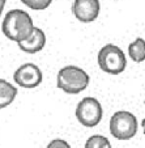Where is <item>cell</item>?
<instances>
[{"mask_svg": "<svg viewBox=\"0 0 145 148\" xmlns=\"http://www.w3.org/2000/svg\"><path fill=\"white\" fill-rule=\"evenodd\" d=\"M34 30L33 20L22 9H12L5 14L1 23V32L8 39L14 42L26 41Z\"/></svg>", "mask_w": 145, "mask_h": 148, "instance_id": "obj_1", "label": "cell"}, {"mask_svg": "<svg viewBox=\"0 0 145 148\" xmlns=\"http://www.w3.org/2000/svg\"><path fill=\"white\" fill-rule=\"evenodd\" d=\"M90 77L77 66H65L58 72L56 85L68 95H77L88 88Z\"/></svg>", "mask_w": 145, "mask_h": 148, "instance_id": "obj_2", "label": "cell"}, {"mask_svg": "<svg viewBox=\"0 0 145 148\" xmlns=\"http://www.w3.org/2000/svg\"><path fill=\"white\" fill-rule=\"evenodd\" d=\"M98 66L103 72L119 75L127 67L126 55L119 46L107 43L98 53Z\"/></svg>", "mask_w": 145, "mask_h": 148, "instance_id": "obj_3", "label": "cell"}, {"mask_svg": "<svg viewBox=\"0 0 145 148\" xmlns=\"http://www.w3.org/2000/svg\"><path fill=\"white\" fill-rule=\"evenodd\" d=\"M110 132L118 140H129L137 134V118L129 112H116L110 119Z\"/></svg>", "mask_w": 145, "mask_h": 148, "instance_id": "obj_4", "label": "cell"}, {"mask_svg": "<svg viewBox=\"0 0 145 148\" xmlns=\"http://www.w3.org/2000/svg\"><path fill=\"white\" fill-rule=\"evenodd\" d=\"M103 115L102 105L94 97H84L77 103L76 118L85 127H95Z\"/></svg>", "mask_w": 145, "mask_h": 148, "instance_id": "obj_5", "label": "cell"}, {"mask_svg": "<svg viewBox=\"0 0 145 148\" xmlns=\"http://www.w3.org/2000/svg\"><path fill=\"white\" fill-rule=\"evenodd\" d=\"M13 80L18 84L20 87L31 89L37 88L39 84L42 83L43 75L41 68L37 64L33 63H25V64L20 66L13 73Z\"/></svg>", "mask_w": 145, "mask_h": 148, "instance_id": "obj_6", "label": "cell"}, {"mask_svg": "<svg viewBox=\"0 0 145 148\" xmlns=\"http://www.w3.org/2000/svg\"><path fill=\"white\" fill-rule=\"evenodd\" d=\"M99 0H75L72 12L81 23H92L99 14Z\"/></svg>", "mask_w": 145, "mask_h": 148, "instance_id": "obj_7", "label": "cell"}, {"mask_svg": "<svg viewBox=\"0 0 145 148\" xmlns=\"http://www.w3.org/2000/svg\"><path fill=\"white\" fill-rule=\"evenodd\" d=\"M18 49L24 53L28 54H37L42 50L46 45V36L42 32V29L35 28L34 26V30L31 33V36L29 37L26 41L18 42Z\"/></svg>", "mask_w": 145, "mask_h": 148, "instance_id": "obj_8", "label": "cell"}, {"mask_svg": "<svg viewBox=\"0 0 145 148\" xmlns=\"http://www.w3.org/2000/svg\"><path fill=\"white\" fill-rule=\"evenodd\" d=\"M17 96V88L9 81L0 79V109L9 106Z\"/></svg>", "mask_w": 145, "mask_h": 148, "instance_id": "obj_9", "label": "cell"}, {"mask_svg": "<svg viewBox=\"0 0 145 148\" xmlns=\"http://www.w3.org/2000/svg\"><path fill=\"white\" fill-rule=\"evenodd\" d=\"M128 55L136 63H141L145 60V39L136 38L128 46Z\"/></svg>", "mask_w": 145, "mask_h": 148, "instance_id": "obj_10", "label": "cell"}, {"mask_svg": "<svg viewBox=\"0 0 145 148\" xmlns=\"http://www.w3.org/2000/svg\"><path fill=\"white\" fill-rule=\"evenodd\" d=\"M21 3L34 11H41V9L48 8L50 4L52 3V0H21Z\"/></svg>", "mask_w": 145, "mask_h": 148, "instance_id": "obj_11", "label": "cell"}, {"mask_svg": "<svg viewBox=\"0 0 145 148\" xmlns=\"http://www.w3.org/2000/svg\"><path fill=\"white\" fill-rule=\"evenodd\" d=\"M107 142H109V139L103 135H93L86 140L84 148H102Z\"/></svg>", "mask_w": 145, "mask_h": 148, "instance_id": "obj_12", "label": "cell"}, {"mask_svg": "<svg viewBox=\"0 0 145 148\" xmlns=\"http://www.w3.org/2000/svg\"><path fill=\"white\" fill-rule=\"evenodd\" d=\"M46 148H72V147L63 139H54L48 143V145Z\"/></svg>", "mask_w": 145, "mask_h": 148, "instance_id": "obj_13", "label": "cell"}, {"mask_svg": "<svg viewBox=\"0 0 145 148\" xmlns=\"http://www.w3.org/2000/svg\"><path fill=\"white\" fill-rule=\"evenodd\" d=\"M5 1L7 0H0V16L3 13V9H4V5H5Z\"/></svg>", "mask_w": 145, "mask_h": 148, "instance_id": "obj_14", "label": "cell"}, {"mask_svg": "<svg viewBox=\"0 0 145 148\" xmlns=\"http://www.w3.org/2000/svg\"><path fill=\"white\" fill-rule=\"evenodd\" d=\"M141 125H142V130H144V134H145V119L142 121V123H141Z\"/></svg>", "mask_w": 145, "mask_h": 148, "instance_id": "obj_15", "label": "cell"}]
</instances>
